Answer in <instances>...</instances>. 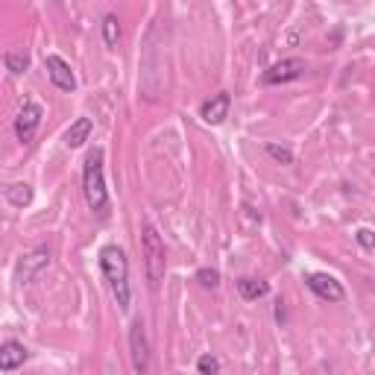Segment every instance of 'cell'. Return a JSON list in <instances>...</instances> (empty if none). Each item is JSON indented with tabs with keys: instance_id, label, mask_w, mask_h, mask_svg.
<instances>
[{
	"instance_id": "obj_1",
	"label": "cell",
	"mask_w": 375,
	"mask_h": 375,
	"mask_svg": "<svg viewBox=\"0 0 375 375\" xmlns=\"http://www.w3.org/2000/svg\"><path fill=\"white\" fill-rule=\"evenodd\" d=\"M97 264H100L103 279L114 296V302L121 311H129L132 305V287H129V261H126V252L114 244H106L97 255Z\"/></svg>"
},
{
	"instance_id": "obj_2",
	"label": "cell",
	"mask_w": 375,
	"mask_h": 375,
	"mask_svg": "<svg viewBox=\"0 0 375 375\" xmlns=\"http://www.w3.org/2000/svg\"><path fill=\"white\" fill-rule=\"evenodd\" d=\"M103 162H106L103 147H94V150H88L85 165H83V194H85V203L94 211V217H100V220H106L109 211H112Z\"/></svg>"
},
{
	"instance_id": "obj_3",
	"label": "cell",
	"mask_w": 375,
	"mask_h": 375,
	"mask_svg": "<svg viewBox=\"0 0 375 375\" xmlns=\"http://www.w3.org/2000/svg\"><path fill=\"white\" fill-rule=\"evenodd\" d=\"M141 252H144V270H147V279L153 287H159L165 279V270H167V258H165V241L159 229L153 223H144L141 232Z\"/></svg>"
},
{
	"instance_id": "obj_4",
	"label": "cell",
	"mask_w": 375,
	"mask_h": 375,
	"mask_svg": "<svg viewBox=\"0 0 375 375\" xmlns=\"http://www.w3.org/2000/svg\"><path fill=\"white\" fill-rule=\"evenodd\" d=\"M308 71V62L302 56H290V59H282V62H275L264 71L261 83L264 85H285V83H293V80H302Z\"/></svg>"
},
{
	"instance_id": "obj_5",
	"label": "cell",
	"mask_w": 375,
	"mask_h": 375,
	"mask_svg": "<svg viewBox=\"0 0 375 375\" xmlns=\"http://www.w3.org/2000/svg\"><path fill=\"white\" fill-rule=\"evenodd\" d=\"M129 355H132V367L138 375H150V340H147V328L141 320H135L129 326Z\"/></svg>"
},
{
	"instance_id": "obj_6",
	"label": "cell",
	"mask_w": 375,
	"mask_h": 375,
	"mask_svg": "<svg viewBox=\"0 0 375 375\" xmlns=\"http://www.w3.org/2000/svg\"><path fill=\"white\" fill-rule=\"evenodd\" d=\"M305 285L323 302H343L346 299V287L334 279V275H328V273H308Z\"/></svg>"
},
{
	"instance_id": "obj_7",
	"label": "cell",
	"mask_w": 375,
	"mask_h": 375,
	"mask_svg": "<svg viewBox=\"0 0 375 375\" xmlns=\"http://www.w3.org/2000/svg\"><path fill=\"white\" fill-rule=\"evenodd\" d=\"M42 117H44L42 106H38V103H24V109L18 112V117H15V138H18V141H21V144L32 141L38 126H42Z\"/></svg>"
},
{
	"instance_id": "obj_8",
	"label": "cell",
	"mask_w": 375,
	"mask_h": 375,
	"mask_svg": "<svg viewBox=\"0 0 375 375\" xmlns=\"http://www.w3.org/2000/svg\"><path fill=\"white\" fill-rule=\"evenodd\" d=\"M44 68H47L50 83H53L59 91L71 94V91L76 88V76H73L71 65H68V62H65V59L59 56V53H47V56H44Z\"/></svg>"
},
{
	"instance_id": "obj_9",
	"label": "cell",
	"mask_w": 375,
	"mask_h": 375,
	"mask_svg": "<svg viewBox=\"0 0 375 375\" xmlns=\"http://www.w3.org/2000/svg\"><path fill=\"white\" fill-rule=\"evenodd\" d=\"M229 109H232V94L229 91H217L200 106V117L208 126H220L229 117Z\"/></svg>"
},
{
	"instance_id": "obj_10",
	"label": "cell",
	"mask_w": 375,
	"mask_h": 375,
	"mask_svg": "<svg viewBox=\"0 0 375 375\" xmlns=\"http://www.w3.org/2000/svg\"><path fill=\"white\" fill-rule=\"evenodd\" d=\"M47 267H50V249L38 246V249H32L30 255L21 258V264H18V279H21V282H35Z\"/></svg>"
},
{
	"instance_id": "obj_11",
	"label": "cell",
	"mask_w": 375,
	"mask_h": 375,
	"mask_svg": "<svg viewBox=\"0 0 375 375\" xmlns=\"http://www.w3.org/2000/svg\"><path fill=\"white\" fill-rule=\"evenodd\" d=\"M30 358V352L24 343H18V340H6V343H0V372H15V369H21Z\"/></svg>"
},
{
	"instance_id": "obj_12",
	"label": "cell",
	"mask_w": 375,
	"mask_h": 375,
	"mask_svg": "<svg viewBox=\"0 0 375 375\" xmlns=\"http://www.w3.org/2000/svg\"><path fill=\"white\" fill-rule=\"evenodd\" d=\"M91 132H94V121H91V117H76V121L68 126V132H65V147L68 150L83 147L91 138Z\"/></svg>"
},
{
	"instance_id": "obj_13",
	"label": "cell",
	"mask_w": 375,
	"mask_h": 375,
	"mask_svg": "<svg viewBox=\"0 0 375 375\" xmlns=\"http://www.w3.org/2000/svg\"><path fill=\"white\" fill-rule=\"evenodd\" d=\"M238 293H241V299H246V302H258L270 293V285L261 282V279H249V275H246V279H238Z\"/></svg>"
},
{
	"instance_id": "obj_14",
	"label": "cell",
	"mask_w": 375,
	"mask_h": 375,
	"mask_svg": "<svg viewBox=\"0 0 375 375\" xmlns=\"http://www.w3.org/2000/svg\"><path fill=\"white\" fill-rule=\"evenodd\" d=\"M4 194H6V200L15 206V208H27L30 203H32V188L27 185V182H15V185H9V188H4Z\"/></svg>"
},
{
	"instance_id": "obj_15",
	"label": "cell",
	"mask_w": 375,
	"mask_h": 375,
	"mask_svg": "<svg viewBox=\"0 0 375 375\" xmlns=\"http://www.w3.org/2000/svg\"><path fill=\"white\" fill-rule=\"evenodd\" d=\"M4 65H6L9 73L21 76V73L30 71V53H27V50H6V53H4Z\"/></svg>"
},
{
	"instance_id": "obj_16",
	"label": "cell",
	"mask_w": 375,
	"mask_h": 375,
	"mask_svg": "<svg viewBox=\"0 0 375 375\" xmlns=\"http://www.w3.org/2000/svg\"><path fill=\"white\" fill-rule=\"evenodd\" d=\"M103 38H106L109 47H117V42H121V21H117L114 12H109L103 18Z\"/></svg>"
},
{
	"instance_id": "obj_17",
	"label": "cell",
	"mask_w": 375,
	"mask_h": 375,
	"mask_svg": "<svg viewBox=\"0 0 375 375\" xmlns=\"http://www.w3.org/2000/svg\"><path fill=\"white\" fill-rule=\"evenodd\" d=\"M264 153L270 155V159H273L275 165H293V153H290L287 147H282V144L267 141V144H264Z\"/></svg>"
},
{
	"instance_id": "obj_18",
	"label": "cell",
	"mask_w": 375,
	"mask_h": 375,
	"mask_svg": "<svg viewBox=\"0 0 375 375\" xmlns=\"http://www.w3.org/2000/svg\"><path fill=\"white\" fill-rule=\"evenodd\" d=\"M196 282H200V287H206V290H214V287H220V273L217 270H211V267H203V270H196V275H194Z\"/></svg>"
},
{
	"instance_id": "obj_19",
	"label": "cell",
	"mask_w": 375,
	"mask_h": 375,
	"mask_svg": "<svg viewBox=\"0 0 375 375\" xmlns=\"http://www.w3.org/2000/svg\"><path fill=\"white\" fill-rule=\"evenodd\" d=\"M196 369H200V375H217L220 372V361H217L211 352H206L196 358Z\"/></svg>"
},
{
	"instance_id": "obj_20",
	"label": "cell",
	"mask_w": 375,
	"mask_h": 375,
	"mask_svg": "<svg viewBox=\"0 0 375 375\" xmlns=\"http://www.w3.org/2000/svg\"><path fill=\"white\" fill-rule=\"evenodd\" d=\"M355 238H358V244L367 249V252H372V246H375V234H372V229H358V232H355Z\"/></svg>"
}]
</instances>
